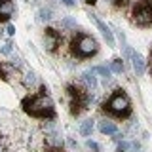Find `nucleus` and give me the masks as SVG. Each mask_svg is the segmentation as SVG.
I'll return each instance as SVG.
<instances>
[{
	"label": "nucleus",
	"mask_w": 152,
	"mask_h": 152,
	"mask_svg": "<svg viewBox=\"0 0 152 152\" xmlns=\"http://www.w3.org/2000/svg\"><path fill=\"white\" fill-rule=\"evenodd\" d=\"M12 42H8V44H4L2 48H0V53H4V55H8V53H12Z\"/></svg>",
	"instance_id": "nucleus-19"
},
{
	"label": "nucleus",
	"mask_w": 152,
	"mask_h": 152,
	"mask_svg": "<svg viewBox=\"0 0 152 152\" xmlns=\"http://www.w3.org/2000/svg\"><path fill=\"white\" fill-rule=\"evenodd\" d=\"M34 82H36V74L32 72V70H31V72H27V74H25V84H27V86H32Z\"/></svg>",
	"instance_id": "nucleus-18"
},
{
	"label": "nucleus",
	"mask_w": 152,
	"mask_h": 152,
	"mask_svg": "<svg viewBox=\"0 0 152 152\" xmlns=\"http://www.w3.org/2000/svg\"><path fill=\"white\" fill-rule=\"evenodd\" d=\"M137 152H141V150H139V148H137Z\"/></svg>",
	"instance_id": "nucleus-25"
},
{
	"label": "nucleus",
	"mask_w": 152,
	"mask_h": 152,
	"mask_svg": "<svg viewBox=\"0 0 152 152\" xmlns=\"http://www.w3.org/2000/svg\"><path fill=\"white\" fill-rule=\"evenodd\" d=\"M82 80L88 84L89 89H95V88H97V76H95V70H86V72L82 74Z\"/></svg>",
	"instance_id": "nucleus-11"
},
{
	"label": "nucleus",
	"mask_w": 152,
	"mask_h": 152,
	"mask_svg": "<svg viewBox=\"0 0 152 152\" xmlns=\"http://www.w3.org/2000/svg\"><path fill=\"white\" fill-rule=\"evenodd\" d=\"M131 19L139 27H152V0H137L131 12Z\"/></svg>",
	"instance_id": "nucleus-5"
},
{
	"label": "nucleus",
	"mask_w": 152,
	"mask_h": 152,
	"mask_svg": "<svg viewBox=\"0 0 152 152\" xmlns=\"http://www.w3.org/2000/svg\"><path fill=\"white\" fill-rule=\"evenodd\" d=\"M86 4H88V6H95V4H97V0H84Z\"/></svg>",
	"instance_id": "nucleus-23"
},
{
	"label": "nucleus",
	"mask_w": 152,
	"mask_h": 152,
	"mask_svg": "<svg viewBox=\"0 0 152 152\" xmlns=\"http://www.w3.org/2000/svg\"><path fill=\"white\" fill-rule=\"evenodd\" d=\"M110 70H112V72H116V74H122L124 72V61L122 59H112Z\"/></svg>",
	"instance_id": "nucleus-14"
},
{
	"label": "nucleus",
	"mask_w": 152,
	"mask_h": 152,
	"mask_svg": "<svg viewBox=\"0 0 152 152\" xmlns=\"http://www.w3.org/2000/svg\"><path fill=\"white\" fill-rule=\"evenodd\" d=\"M93 127H95V122L91 120V118H88V120H84L82 126H80V133H82L84 137H89L93 133Z\"/></svg>",
	"instance_id": "nucleus-12"
},
{
	"label": "nucleus",
	"mask_w": 152,
	"mask_h": 152,
	"mask_svg": "<svg viewBox=\"0 0 152 152\" xmlns=\"http://www.w3.org/2000/svg\"><path fill=\"white\" fill-rule=\"evenodd\" d=\"M89 17L93 19V23L97 25V28H99V31H101V34H103V38H104V40H107V44L110 46V48H114V44H116V42H114V34H112L110 27H108V25H104V23L101 21V19H99L97 15H93V13H91Z\"/></svg>",
	"instance_id": "nucleus-7"
},
{
	"label": "nucleus",
	"mask_w": 152,
	"mask_h": 152,
	"mask_svg": "<svg viewBox=\"0 0 152 152\" xmlns=\"http://www.w3.org/2000/svg\"><path fill=\"white\" fill-rule=\"evenodd\" d=\"M86 146H88L89 150H93V152H99V145L95 141H88V142H86Z\"/></svg>",
	"instance_id": "nucleus-20"
},
{
	"label": "nucleus",
	"mask_w": 152,
	"mask_h": 152,
	"mask_svg": "<svg viewBox=\"0 0 152 152\" xmlns=\"http://www.w3.org/2000/svg\"><path fill=\"white\" fill-rule=\"evenodd\" d=\"M129 142H127V141H120V142H118V146H116V152H127V150H129Z\"/></svg>",
	"instance_id": "nucleus-17"
},
{
	"label": "nucleus",
	"mask_w": 152,
	"mask_h": 152,
	"mask_svg": "<svg viewBox=\"0 0 152 152\" xmlns=\"http://www.w3.org/2000/svg\"><path fill=\"white\" fill-rule=\"evenodd\" d=\"M51 17H53V12L50 8H40V12H38V19L40 21H50Z\"/></svg>",
	"instance_id": "nucleus-13"
},
{
	"label": "nucleus",
	"mask_w": 152,
	"mask_h": 152,
	"mask_svg": "<svg viewBox=\"0 0 152 152\" xmlns=\"http://www.w3.org/2000/svg\"><path fill=\"white\" fill-rule=\"evenodd\" d=\"M99 131H101L103 135H114L118 129H116V126H114V122L103 120V122H99Z\"/></svg>",
	"instance_id": "nucleus-10"
},
{
	"label": "nucleus",
	"mask_w": 152,
	"mask_h": 152,
	"mask_svg": "<svg viewBox=\"0 0 152 152\" xmlns=\"http://www.w3.org/2000/svg\"><path fill=\"white\" fill-rule=\"evenodd\" d=\"M148 66H150V74H152V50H150V57H148Z\"/></svg>",
	"instance_id": "nucleus-24"
},
{
	"label": "nucleus",
	"mask_w": 152,
	"mask_h": 152,
	"mask_svg": "<svg viewBox=\"0 0 152 152\" xmlns=\"http://www.w3.org/2000/svg\"><path fill=\"white\" fill-rule=\"evenodd\" d=\"M66 91H69V99H70V114H72V116H80V114L88 108V104L93 97L86 91V89L76 88V86H69Z\"/></svg>",
	"instance_id": "nucleus-4"
},
{
	"label": "nucleus",
	"mask_w": 152,
	"mask_h": 152,
	"mask_svg": "<svg viewBox=\"0 0 152 152\" xmlns=\"http://www.w3.org/2000/svg\"><path fill=\"white\" fill-rule=\"evenodd\" d=\"M6 32H8L10 36H13V34H15V27H13V25H8V28H6Z\"/></svg>",
	"instance_id": "nucleus-21"
},
{
	"label": "nucleus",
	"mask_w": 152,
	"mask_h": 152,
	"mask_svg": "<svg viewBox=\"0 0 152 152\" xmlns=\"http://www.w3.org/2000/svg\"><path fill=\"white\" fill-rule=\"evenodd\" d=\"M13 12H15V4L12 0H0V23L10 21Z\"/></svg>",
	"instance_id": "nucleus-8"
},
{
	"label": "nucleus",
	"mask_w": 152,
	"mask_h": 152,
	"mask_svg": "<svg viewBox=\"0 0 152 152\" xmlns=\"http://www.w3.org/2000/svg\"><path fill=\"white\" fill-rule=\"evenodd\" d=\"M103 110L114 118H129L131 116V101L124 89H114L112 95L103 103Z\"/></svg>",
	"instance_id": "nucleus-2"
},
{
	"label": "nucleus",
	"mask_w": 152,
	"mask_h": 152,
	"mask_svg": "<svg viewBox=\"0 0 152 152\" xmlns=\"http://www.w3.org/2000/svg\"><path fill=\"white\" fill-rule=\"evenodd\" d=\"M61 25H63V27H69V28H76V19H72V17H65L63 21H61Z\"/></svg>",
	"instance_id": "nucleus-16"
},
{
	"label": "nucleus",
	"mask_w": 152,
	"mask_h": 152,
	"mask_svg": "<svg viewBox=\"0 0 152 152\" xmlns=\"http://www.w3.org/2000/svg\"><path fill=\"white\" fill-rule=\"evenodd\" d=\"M46 91H48L46 86H40V91L36 95H31V97L23 99V110L28 116L40 118V120H46V118L51 120V118H55V104Z\"/></svg>",
	"instance_id": "nucleus-1"
},
{
	"label": "nucleus",
	"mask_w": 152,
	"mask_h": 152,
	"mask_svg": "<svg viewBox=\"0 0 152 152\" xmlns=\"http://www.w3.org/2000/svg\"><path fill=\"white\" fill-rule=\"evenodd\" d=\"M61 2H63V4H65V6H69V8H72V6H74V4H76V2H74V0H61Z\"/></svg>",
	"instance_id": "nucleus-22"
},
{
	"label": "nucleus",
	"mask_w": 152,
	"mask_h": 152,
	"mask_svg": "<svg viewBox=\"0 0 152 152\" xmlns=\"http://www.w3.org/2000/svg\"><path fill=\"white\" fill-rule=\"evenodd\" d=\"M131 61H133V70H135V74L137 76H142L145 74V59H142V55L139 53V51H133V55H131Z\"/></svg>",
	"instance_id": "nucleus-9"
},
{
	"label": "nucleus",
	"mask_w": 152,
	"mask_h": 152,
	"mask_svg": "<svg viewBox=\"0 0 152 152\" xmlns=\"http://www.w3.org/2000/svg\"><path fill=\"white\" fill-rule=\"evenodd\" d=\"M61 40H63V36H61L59 31H55V28H51V27H48L44 31V44H46L48 51H55L57 48H59Z\"/></svg>",
	"instance_id": "nucleus-6"
},
{
	"label": "nucleus",
	"mask_w": 152,
	"mask_h": 152,
	"mask_svg": "<svg viewBox=\"0 0 152 152\" xmlns=\"http://www.w3.org/2000/svg\"><path fill=\"white\" fill-rule=\"evenodd\" d=\"M93 70H95L97 74H101L104 80H108V78H110V72H112V70L108 69V66H104V65H99V66H95Z\"/></svg>",
	"instance_id": "nucleus-15"
},
{
	"label": "nucleus",
	"mask_w": 152,
	"mask_h": 152,
	"mask_svg": "<svg viewBox=\"0 0 152 152\" xmlns=\"http://www.w3.org/2000/svg\"><path fill=\"white\" fill-rule=\"evenodd\" d=\"M97 50H99L97 40H95L93 36H89V34H82V32H78V34L70 40V51H72V55L78 57V59L91 57V55L97 53Z\"/></svg>",
	"instance_id": "nucleus-3"
}]
</instances>
